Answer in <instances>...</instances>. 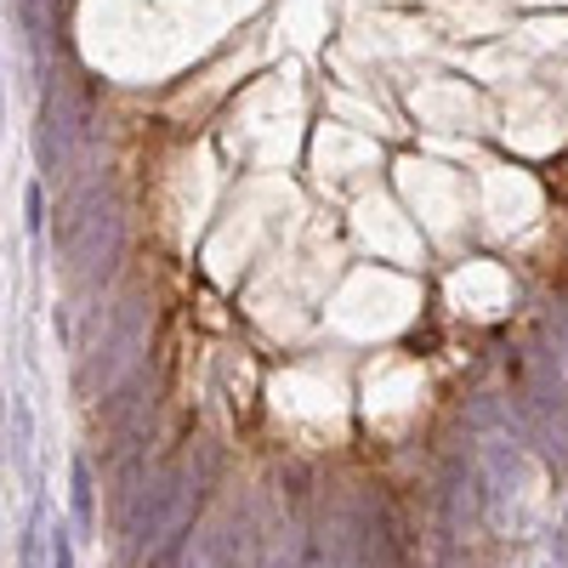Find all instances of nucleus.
<instances>
[{
	"label": "nucleus",
	"instance_id": "obj_1",
	"mask_svg": "<svg viewBox=\"0 0 568 568\" xmlns=\"http://www.w3.org/2000/svg\"><path fill=\"white\" fill-rule=\"evenodd\" d=\"M75 517L91 523V472L86 466H75Z\"/></svg>",
	"mask_w": 568,
	"mask_h": 568
},
{
	"label": "nucleus",
	"instance_id": "obj_2",
	"mask_svg": "<svg viewBox=\"0 0 568 568\" xmlns=\"http://www.w3.org/2000/svg\"><path fill=\"white\" fill-rule=\"evenodd\" d=\"M52 563H57V568H75V557H69V534H63V528H57V541H52Z\"/></svg>",
	"mask_w": 568,
	"mask_h": 568
}]
</instances>
